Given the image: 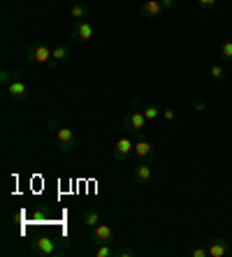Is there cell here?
Listing matches in <instances>:
<instances>
[{
  "label": "cell",
  "instance_id": "cell-4",
  "mask_svg": "<svg viewBox=\"0 0 232 257\" xmlns=\"http://www.w3.org/2000/svg\"><path fill=\"white\" fill-rule=\"evenodd\" d=\"M144 125H146V116H144V111L139 109V102H132V111L123 118V127L128 132H142Z\"/></svg>",
  "mask_w": 232,
  "mask_h": 257
},
{
  "label": "cell",
  "instance_id": "cell-19",
  "mask_svg": "<svg viewBox=\"0 0 232 257\" xmlns=\"http://www.w3.org/2000/svg\"><path fill=\"white\" fill-rule=\"evenodd\" d=\"M96 257H114V250L109 248V243H102L96 250Z\"/></svg>",
  "mask_w": 232,
  "mask_h": 257
},
{
  "label": "cell",
  "instance_id": "cell-12",
  "mask_svg": "<svg viewBox=\"0 0 232 257\" xmlns=\"http://www.w3.org/2000/svg\"><path fill=\"white\" fill-rule=\"evenodd\" d=\"M149 179H151L149 162H139V165H135V181L137 183H146Z\"/></svg>",
  "mask_w": 232,
  "mask_h": 257
},
{
  "label": "cell",
  "instance_id": "cell-23",
  "mask_svg": "<svg viewBox=\"0 0 232 257\" xmlns=\"http://www.w3.org/2000/svg\"><path fill=\"white\" fill-rule=\"evenodd\" d=\"M197 5L202 10H211V7H216V0H197Z\"/></svg>",
  "mask_w": 232,
  "mask_h": 257
},
{
  "label": "cell",
  "instance_id": "cell-9",
  "mask_svg": "<svg viewBox=\"0 0 232 257\" xmlns=\"http://www.w3.org/2000/svg\"><path fill=\"white\" fill-rule=\"evenodd\" d=\"M163 12H165V10H163L161 0H144V5L139 7V14L146 19H158Z\"/></svg>",
  "mask_w": 232,
  "mask_h": 257
},
{
  "label": "cell",
  "instance_id": "cell-26",
  "mask_svg": "<svg viewBox=\"0 0 232 257\" xmlns=\"http://www.w3.org/2000/svg\"><path fill=\"white\" fill-rule=\"evenodd\" d=\"M161 5H163V10H165V12H170V10L174 7V0H161Z\"/></svg>",
  "mask_w": 232,
  "mask_h": 257
},
{
  "label": "cell",
  "instance_id": "cell-14",
  "mask_svg": "<svg viewBox=\"0 0 232 257\" xmlns=\"http://www.w3.org/2000/svg\"><path fill=\"white\" fill-rule=\"evenodd\" d=\"M82 222H84V225H86V227H96V225H100V213H98L96 209L84 211V215H82Z\"/></svg>",
  "mask_w": 232,
  "mask_h": 257
},
{
  "label": "cell",
  "instance_id": "cell-11",
  "mask_svg": "<svg viewBox=\"0 0 232 257\" xmlns=\"http://www.w3.org/2000/svg\"><path fill=\"white\" fill-rule=\"evenodd\" d=\"M230 252V243L225 239H214L209 243V257H225Z\"/></svg>",
  "mask_w": 232,
  "mask_h": 257
},
{
  "label": "cell",
  "instance_id": "cell-13",
  "mask_svg": "<svg viewBox=\"0 0 232 257\" xmlns=\"http://www.w3.org/2000/svg\"><path fill=\"white\" fill-rule=\"evenodd\" d=\"M67 56H70V47H67V44H58V47H54V54H51V65L63 63Z\"/></svg>",
  "mask_w": 232,
  "mask_h": 257
},
{
  "label": "cell",
  "instance_id": "cell-20",
  "mask_svg": "<svg viewBox=\"0 0 232 257\" xmlns=\"http://www.w3.org/2000/svg\"><path fill=\"white\" fill-rule=\"evenodd\" d=\"M137 252L132 248H121V250H114V257H135Z\"/></svg>",
  "mask_w": 232,
  "mask_h": 257
},
{
  "label": "cell",
  "instance_id": "cell-10",
  "mask_svg": "<svg viewBox=\"0 0 232 257\" xmlns=\"http://www.w3.org/2000/svg\"><path fill=\"white\" fill-rule=\"evenodd\" d=\"M135 156L139 158L142 162H149L151 158L156 156V151H153V144L146 142V139H139V142H135Z\"/></svg>",
  "mask_w": 232,
  "mask_h": 257
},
{
  "label": "cell",
  "instance_id": "cell-15",
  "mask_svg": "<svg viewBox=\"0 0 232 257\" xmlns=\"http://www.w3.org/2000/svg\"><path fill=\"white\" fill-rule=\"evenodd\" d=\"M70 17H72V19H77V21H84V19L89 17V7L84 5V3H77V5H72Z\"/></svg>",
  "mask_w": 232,
  "mask_h": 257
},
{
  "label": "cell",
  "instance_id": "cell-2",
  "mask_svg": "<svg viewBox=\"0 0 232 257\" xmlns=\"http://www.w3.org/2000/svg\"><path fill=\"white\" fill-rule=\"evenodd\" d=\"M51 54H54V49H49V44L44 42L26 47V58L30 65H51Z\"/></svg>",
  "mask_w": 232,
  "mask_h": 257
},
{
  "label": "cell",
  "instance_id": "cell-24",
  "mask_svg": "<svg viewBox=\"0 0 232 257\" xmlns=\"http://www.w3.org/2000/svg\"><path fill=\"white\" fill-rule=\"evenodd\" d=\"M193 107H195L197 111H204V109H207V104H204L202 100H197V97H193Z\"/></svg>",
  "mask_w": 232,
  "mask_h": 257
},
{
  "label": "cell",
  "instance_id": "cell-3",
  "mask_svg": "<svg viewBox=\"0 0 232 257\" xmlns=\"http://www.w3.org/2000/svg\"><path fill=\"white\" fill-rule=\"evenodd\" d=\"M7 95L12 97L14 102H24V100H28V93H30V88H28V84L24 81V70H17L14 72V79L7 84Z\"/></svg>",
  "mask_w": 232,
  "mask_h": 257
},
{
  "label": "cell",
  "instance_id": "cell-16",
  "mask_svg": "<svg viewBox=\"0 0 232 257\" xmlns=\"http://www.w3.org/2000/svg\"><path fill=\"white\" fill-rule=\"evenodd\" d=\"M142 111H144V116H146V120H156L158 116L163 114V109L158 107V104H146V107H144Z\"/></svg>",
  "mask_w": 232,
  "mask_h": 257
},
{
  "label": "cell",
  "instance_id": "cell-8",
  "mask_svg": "<svg viewBox=\"0 0 232 257\" xmlns=\"http://www.w3.org/2000/svg\"><path fill=\"white\" fill-rule=\"evenodd\" d=\"M33 252H35V255H42V257L56 255L54 239H49V236H40V239H35L33 241Z\"/></svg>",
  "mask_w": 232,
  "mask_h": 257
},
{
  "label": "cell",
  "instance_id": "cell-18",
  "mask_svg": "<svg viewBox=\"0 0 232 257\" xmlns=\"http://www.w3.org/2000/svg\"><path fill=\"white\" fill-rule=\"evenodd\" d=\"M209 74H211V79H214V81H220V79H225V70H223L220 65H211Z\"/></svg>",
  "mask_w": 232,
  "mask_h": 257
},
{
  "label": "cell",
  "instance_id": "cell-22",
  "mask_svg": "<svg viewBox=\"0 0 232 257\" xmlns=\"http://www.w3.org/2000/svg\"><path fill=\"white\" fill-rule=\"evenodd\" d=\"M163 118H165V120H172L174 118V116H177V111H174V109L172 107H167V109H163Z\"/></svg>",
  "mask_w": 232,
  "mask_h": 257
},
{
  "label": "cell",
  "instance_id": "cell-7",
  "mask_svg": "<svg viewBox=\"0 0 232 257\" xmlns=\"http://www.w3.org/2000/svg\"><path fill=\"white\" fill-rule=\"evenodd\" d=\"M91 241L93 243H98V245H102V243H112L114 241V229L109 227V225H96L93 227V232H91Z\"/></svg>",
  "mask_w": 232,
  "mask_h": 257
},
{
  "label": "cell",
  "instance_id": "cell-25",
  "mask_svg": "<svg viewBox=\"0 0 232 257\" xmlns=\"http://www.w3.org/2000/svg\"><path fill=\"white\" fill-rule=\"evenodd\" d=\"M191 255H193V257H207V255H209V250H204V248H193Z\"/></svg>",
  "mask_w": 232,
  "mask_h": 257
},
{
  "label": "cell",
  "instance_id": "cell-5",
  "mask_svg": "<svg viewBox=\"0 0 232 257\" xmlns=\"http://www.w3.org/2000/svg\"><path fill=\"white\" fill-rule=\"evenodd\" d=\"M130 156H135V142H132L130 137H121L119 142L114 144L112 158H114L116 162H125Z\"/></svg>",
  "mask_w": 232,
  "mask_h": 257
},
{
  "label": "cell",
  "instance_id": "cell-6",
  "mask_svg": "<svg viewBox=\"0 0 232 257\" xmlns=\"http://www.w3.org/2000/svg\"><path fill=\"white\" fill-rule=\"evenodd\" d=\"M93 26L89 24V21H77L74 24V28H72V40L74 42H89V40H93Z\"/></svg>",
  "mask_w": 232,
  "mask_h": 257
},
{
  "label": "cell",
  "instance_id": "cell-17",
  "mask_svg": "<svg viewBox=\"0 0 232 257\" xmlns=\"http://www.w3.org/2000/svg\"><path fill=\"white\" fill-rule=\"evenodd\" d=\"M218 56H220V60H232V40H225V42L220 44V49H218Z\"/></svg>",
  "mask_w": 232,
  "mask_h": 257
},
{
  "label": "cell",
  "instance_id": "cell-1",
  "mask_svg": "<svg viewBox=\"0 0 232 257\" xmlns=\"http://www.w3.org/2000/svg\"><path fill=\"white\" fill-rule=\"evenodd\" d=\"M49 127H54V137H56V144H58L60 153H72L77 149V135L74 130L67 125H58V120H49Z\"/></svg>",
  "mask_w": 232,
  "mask_h": 257
},
{
  "label": "cell",
  "instance_id": "cell-21",
  "mask_svg": "<svg viewBox=\"0 0 232 257\" xmlns=\"http://www.w3.org/2000/svg\"><path fill=\"white\" fill-rule=\"evenodd\" d=\"M12 79H14V74L10 70H3V72H0V81H3V86H5V88H7V84H10Z\"/></svg>",
  "mask_w": 232,
  "mask_h": 257
}]
</instances>
